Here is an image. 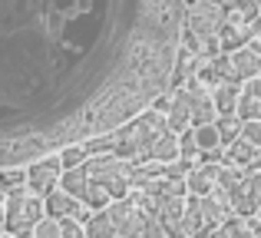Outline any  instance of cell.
Segmentation results:
<instances>
[{
  "label": "cell",
  "mask_w": 261,
  "mask_h": 238,
  "mask_svg": "<svg viewBox=\"0 0 261 238\" xmlns=\"http://www.w3.org/2000/svg\"><path fill=\"white\" fill-rule=\"evenodd\" d=\"M178 33L182 0H0V169L149 110Z\"/></svg>",
  "instance_id": "obj_1"
},
{
  "label": "cell",
  "mask_w": 261,
  "mask_h": 238,
  "mask_svg": "<svg viewBox=\"0 0 261 238\" xmlns=\"http://www.w3.org/2000/svg\"><path fill=\"white\" fill-rule=\"evenodd\" d=\"M228 219H231L228 195H225V189L215 186L208 195H202V222H205V228H222Z\"/></svg>",
  "instance_id": "obj_11"
},
{
  "label": "cell",
  "mask_w": 261,
  "mask_h": 238,
  "mask_svg": "<svg viewBox=\"0 0 261 238\" xmlns=\"http://www.w3.org/2000/svg\"><path fill=\"white\" fill-rule=\"evenodd\" d=\"M251 37H255V27L251 23H225L218 30V46H222V53H235L242 46H248Z\"/></svg>",
  "instance_id": "obj_14"
},
{
  "label": "cell",
  "mask_w": 261,
  "mask_h": 238,
  "mask_svg": "<svg viewBox=\"0 0 261 238\" xmlns=\"http://www.w3.org/2000/svg\"><path fill=\"white\" fill-rule=\"evenodd\" d=\"M228 66H231V80L245 83V80H255L258 73H261V57H258V53H251L248 46H242V50L228 53Z\"/></svg>",
  "instance_id": "obj_13"
},
{
  "label": "cell",
  "mask_w": 261,
  "mask_h": 238,
  "mask_svg": "<svg viewBox=\"0 0 261 238\" xmlns=\"http://www.w3.org/2000/svg\"><path fill=\"white\" fill-rule=\"evenodd\" d=\"M189 129H192V126H189ZM192 136H195L198 152H205V149H215V146H218V133H215V126H195V129H192Z\"/></svg>",
  "instance_id": "obj_25"
},
{
  "label": "cell",
  "mask_w": 261,
  "mask_h": 238,
  "mask_svg": "<svg viewBox=\"0 0 261 238\" xmlns=\"http://www.w3.org/2000/svg\"><path fill=\"white\" fill-rule=\"evenodd\" d=\"M235 116L242 119V122H248V119H261V99L255 96H238V106H235Z\"/></svg>",
  "instance_id": "obj_24"
},
{
  "label": "cell",
  "mask_w": 261,
  "mask_h": 238,
  "mask_svg": "<svg viewBox=\"0 0 261 238\" xmlns=\"http://www.w3.org/2000/svg\"><path fill=\"white\" fill-rule=\"evenodd\" d=\"M149 215L152 212H146L133 195H126L89 215L83 225V238H139Z\"/></svg>",
  "instance_id": "obj_2"
},
{
  "label": "cell",
  "mask_w": 261,
  "mask_h": 238,
  "mask_svg": "<svg viewBox=\"0 0 261 238\" xmlns=\"http://www.w3.org/2000/svg\"><path fill=\"white\" fill-rule=\"evenodd\" d=\"M57 159H60V166H63V169H76V166H86L89 155H86V149L80 146V142H73V146H63V149H60Z\"/></svg>",
  "instance_id": "obj_23"
},
{
  "label": "cell",
  "mask_w": 261,
  "mask_h": 238,
  "mask_svg": "<svg viewBox=\"0 0 261 238\" xmlns=\"http://www.w3.org/2000/svg\"><path fill=\"white\" fill-rule=\"evenodd\" d=\"M60 238H83V225L73 219H60Z\"/></svg>",
  "instance_id": "obj_29"
},
{
  "label": "cell",
  "mask_w": 261,
  "mask_h": 238,
  "mask_svg": "<svg viewBox=\"0 0 261 238\" xmlns=\"http://www.w3.org/2000/svg\"><path fill=\"white\" fill-rule=\"evenodd\" d=\"M0 225H4V195H0Z\"/></svg>",
  "instance_id": "obj_35"
},
{
  "label": "cell",
  "mask_w": 261,
  "mask_h": 238,
  "mask_svg": "<svg viewBox=\"0 0 261 238\" xmlns=\"http://www.w3.org/2000/svg\"><path fill=\"white\" fill-rule=\"evenodd\" d=\"M222 166L242 169V172H248V169H258V149L248 146L245 139H235L231 146H225V162H222Z\"/></svg>",
  "instance_id": "obj_15"
},
{
  "label": "cell",
  "mask_w": 261,
  "mask_h": 238,
  "mask_svg": "<svg viewBox=\"0 0 261 238\" xmlns=\"http://www.w3.org/2000/svg\"><path fill=\"white\" fill-rule=\"evenodd\" d=\"M83 169L96 186L106 189V195L113 202L129 195V162L116 159V155H89Z\"/></svg>",
  "instance_id": "obj_3"
},
{
  "label": "cell",
  "mask_w": 261,
  "mask_h": 238,
  "mask_svg": "<svg viewBox=\"0 0 261 238\" xmlns=\"http://www.w3.org/2000/svg\"><path fill=\"white\" fill-rule=\"evenodd\" d=\"M182 232H185V238H195V235L205 232V222H202V199H195V195H185Z\"/></svg>",
  "instance_id": "obj_17"
},
{
  "label": "cell",
  "mask_w": 261,
  "mask_h": 238,
  "mask_svg": "<svg viewBox=\"0 0 261 238\" xmlns=\"http://www.w3.org/2000/svg\"><path fill=\"white\" fill-rule=\"evenodd\" d=\"M258 169H261V149H258Z\"/></svg>",
  "instance_id": "obj_36"
},
{
  "label": "cell",
  "mask_w": 261,
  "mask_h": 238,
  "mask_svg": "<svg viewBox=\"0 0 261 238\" xmlns=\"http://www.w3.org/2000/svg\"><path fill=\"white\" fill-rule=\"evenodd\" d=\"M185 90V103H189V126H212V122L218 119L215 113V103H212V93L208 86H202L198 80H192V83L182 86Z\"/></svg>",
  "instance_id": "obj_8"
},
{
  "label": "cell",
  "mask_w": 261,
  "mask_h": 238,
  "mask_svg": "<svg viewBox=\"0 0 261 238\" xmlns=\"http://www.w3.org/2000/svg\"><path fill=\"white\" fill-rule=\"evenodd\" d=\"M238 139H245L248 146L261 149V119H248V122H242V129H238Z\"/></svg>",
  "instance_id": "obj_27"
},
{
  "label": "cell",
  "mask_w": 261,
  "mask_h": 238,
  "mask_svg": "<svg viewBox=\"0 0 261 238\" xmlns=\"http://www.w3.org/2000/svg\"><path fill=\"white\" fill-rule=\"evenodd\" d=\"M60 172H63V166H60L57 155H43V159L30 162L27 166V192L37 195V199H46L60 186Z\"/></svg>",
  "instance_id": "obj_7"
},
{
  "label": "cell",
  "mask_w": 261,
  "mask_h": 238,
  "mask_svg": "<svg viewBox=\"0 0 261 238\" xmlns=\"http://www.w3.org/2000/svg\"><path fill=\"white\" fill-rule=\"evenodd\" d=\"M251 27H255V37L261 40V10H258V17H255V20H251Z\"/></svg>",
  "instance_id": "obj_33"
},
{
  "label": "cell",
  "mask_w": 261,
  "mask_h": 238,
  "mask_svg": "<svg viewBox=\"0 0 261 238\" xmlns=\"http://www.w3.org/2000/svg\"><path fill=\"white\" fill-rule=\"evenodd\" d=\"M30 238H60V219L43 215V219H40L37 225L30 228Z\"/></svg>",
  "instance_id": "obj_26"
},
{
  "label": "cell",
  "mask_w": 261,
  "mask_h": 238,
  "mask_svg": "<svg viewBox=\"0 0 261 238\" xmlns=\"http://www.w3.org/2000/svg\"><path fill=\"white\" fill-rule=\"evenodd\" d=\"M195 238H228V235H225V228H205V232L195 235Z\"/></svg>",
  "instance_id": "obj_31"
},
{
  "label": "cell",
  "mask_w": 261,
  "mask_h": 238,
  "mask_svg": "<svg viewBox=\"0 0 261 238\" xmlns=\"http://www.w3.org/2000/svg\"><path fill=\"white\" fill-rule=\"evenodd\" d=\"M43 219V199L30 195L27 189L4 195V228L7 235H23Z\"/></svg>",
  "instance_id": "obj_4"
},
{
  "label": "cell",
  "mask_w": 261,
  "mask_h": 238,
  "mask_svg": "<svg viewBox=\"0 0 261 238\" xmlns=\"http://www.w3.org/2000/svg\"><path fill=\"white\" fill-rule=\"evenodd\" d=\"M27 189V169L23 166H10V169H0V195H10Z\"/></svg>",
  "instance_id": "obj_20"
},
{
  "label": "cell",
  "mask_w": 261,
  "mask_h": 238,
  "mask_svg": "<svg viewBox=\"0 0 261 238\" xmlns=\"http://www.w3.org/2000/svg\"><path fill=\"white\" fill-rule=\"evenodd\" d=\"M218 4H222L225 10H231V7H238V4H242V0H218Z\"/></svg>",
  "instance_id": "obj_34"
},
{
  "label": "cell",
  "mask_w": 261,
  "mask_h": 238,
  "mask_svg": "<svg viewBox=\"0 0 261 238\" xmlns=\"http://www.w3.org/2000/svg\"><path fill=\"white\" fill-rule=\"evenodd\" d=\"M178 159H198V146H195L192 129H182V133H178Z\"/></svg>",
  "instance_id": "obj_28"
},
{
  "label": "cell",
  "mask_w": 261,
  "mask_h": 238,
  "mask_svg": "<svg viewBox=\"0 0 261 238\" xmlns=\"http://www.w3.org/2000/svg\"><path fill=\"white\" fill-rule=\"evenodd\" d=\"M248 225H251V238H261V219H258V215L248 219Z\"/></svg>",
  "instance_id": "obj_32"
},
{
  "label": "cell",
  "mask_w": 261,
  "mask_h": 238,
  "mask_svg": "<svg viewBox=\"0 0 261 238\" xmlns=\"http://www.w3.org/2000/svg\"><path fill=\"white\" fill-rule=\"evenodd\" d=\"M80 202H83L89 212H99V208H106L113 199L106 195V189H102V186H96V182L89 179V182H86V192H83V199H80Z\"/></svg>",
  "instance_id": "obj_22"
},
{
  "label": "cell",
  "mask_w": 261,
  "mask_h": 238,
  "mask_svg": "<svg viewBox=\"0 0 261 238\" xmlns=\"http://www.w3.org/2000/svg\"><path fill=\"white\" fill-rule=\"evenodd\" d=\"M86 182H89V175H86V169L83 166H76V169H63L60 172V186L57 189H63L66 195H73V199H83V192H86Z\"/></svg>",
  "instance_id": "obj_18"
},
{
  "label": "cell",
  "mask_w": 261,
  "mask_h": 238,
  "mask_svg": "<svg viewBox=\"0 0 261 238\" xmlns=\"http://www.w3.org/2000/svg\"><path fill=\"white\" fill-rule=\"evenodd\" d=\"M198 162H208V166H222V162H225V149H222V146L205 149V152H198Z\"/></svg>",
  "instance_id": "obj_30"
},
{
  "label": "cell",
  "mask_w": 261,
  "mask_h": 238,
  "mask_svg": "<svg viewBox=\"0 0 261 238\" xmlns=\"http://www.w3.org/2000/svg\"><path fill=\"white\" fill-rule=\"evenodd\" d=\"M166 129L169 133H182V129H189V103H185V90L178 86V90L169 96V106H166Z\"/></svg>",
  "instance_id": "obj_16"
},
{
  "label": "cell",
  "mask_w": 261,
  "mask_h": 238,
  "mask_svg": "<svg viewBox=\"0 0 261 238\" xmlns=\"http://www.w3.org/2000/svg\"><path fill=\"white\" fill-rule=\"evenodd\" d=\"M258 219H261V208H258Z\"/></svg>",
  "instance_id": "obj_37"
},
{
  "label": "cell",
  "mask_w": 261,
  "mask_h": 238,
  "mask_svg": "<svg viewBox=\"0 0 261 238\" xmlns=\"http://www.w3.org/2000/svg\"><path fill=\"white\" fill-rule=\"evenodd\" d=\"M182 27L189 33H195L198 40L218 37V30L225 27V7L218 0H195L189 4V10L182 13Z\"/></svg>",
  "instance_id": "obj_5"
},
{
  "label": "cell",
  "mask_w": 261,
  "mask_h": 238,
  "mask_svg": "<svg viewBox=\"0 0 261 238\" xmlns=\"http://www.w3.org/2000/svg\"><path fill=\"white\" fill-rule=\"evenodd\" d=\"M212 126H215V133H218V146H231V142L238 139V129H242V119L238 116H218L215 122H212Z\"/></svg>",
  "instance_id": "obj_21"
},
{
  "label": "cell",
  "mask_w": 261,
  "mask_h": 238,
  "mask_svg": "<svg viewBox=\"0 0 261 238\" xmlns=\"http://www.w3.org/2000/svg\"><path fill=\"white\" fill-rule=\"evenodd\" d=\"M225 195H228L231 215H238V219H255L258 208H261V169L242 172V182Z\"/></svg>",
  "instance_id": "obj_6"
},
{
  "label": "cell",
  "mask_w": 261,
  "mask_h": 238,
  "mask_svg": "<svg viewBox=\"0 0 261 238\" xmlns=\"http://www.w3.org/2000/svg\"><path fill=\"white\" fill-rule=\"evenodd\" d=\"M149 159L152 162H172V159H178V136L175 133H162L159 139L152 142V149H149Z\"/></svg>",
  "instance_id": "obj_19"
},
{
  "label": "cell",
  "mask_w": 261,
  "mask_h": 238,
  "mask_svg": "<svg viewBox=\"0 0 261 238\" xmlns=\"http://www.w3.org/2000/svg\"><path fill=\"white\" fill-rule=\"evenodd\" d=\"M208 93H212V103H215L218 116H235L238 96H242V83H238V80H222V83H215Z\"/></svg>",
  "instance_id": "obj_12"
},
{
  "label": "cell",
  "mask_w": 261,
  "mask_h": 238,
  "mask_svg": "<svg viewBox=\"0 0 261 238\" xmlns=\"http://www.w3.org/2000/svg\"><path fill=\"white\" fill-rule=\"evenodd\" d=\"M43 215H50V219H73V222H80V225H86V219L93 212H89L83 202H76L73 195H66L63 189H53L43 202Z\"/></svg>",
  "instance_id": "obj_9"
},
{
  "label": "cell",
  "mask_w": 261,
  "mask_h": 238,
  "mask_svg": "<svg viewBox=\"0 0 261 238\" xmlns=\"http://www.w3.org/2000/svg\"><path fill=\"white\" fill-rule=\"evenodd\" d=\"M182 208H185V195L182 199H162L152 205V219L159 222V228L166 232V238H185L182 232Z\"/></svg>",
  "instance_id": "obj_10"
}]
</instances>
